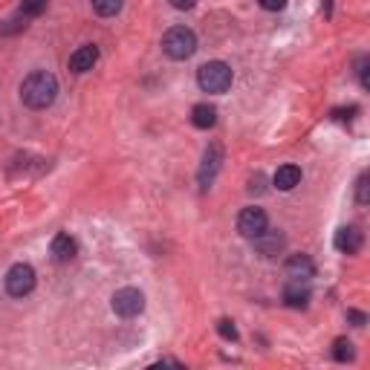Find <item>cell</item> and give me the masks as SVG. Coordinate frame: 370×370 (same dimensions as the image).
<instances>
[{"instance_id": "6da1fadb", "label": "cell", "mask_w": 370, "mask_h": 370, "mask_svg": "<svg viewBox=\"0 0 370 370\" xmlns=\"http://www.w3.org/2000/svg\"><path fill=\"white\" fill-rule=\"evenodd\" d=\"M55 98H58V79L53 76V72L35 70V72H29V76L23 79V84H20V102L27 105V107L46 110V107H53Z\"/></svg>"}, {"instance_id": "7a4b0ae2", "label": "cell", "mask_w": 370, "mask_h": 370, "mask_svg": "<svg viewBox=\"0 0 370 370\" xmlns=\"http://www.w3.org/2000/svg\"><path fill=\"white\" fill-rule=\"evenodd\" d=\"M162 53L171 61H188L197 53V35L188 27H171L162 35Z\"/></svg>"}, {"instance_id": "3957f363", "label": "cell", "mask_w": 370, "mask_h": 370, "mask_svg": "<svg viewBox=\"0 0 370 370\" xmlns=\"http://www.w3.org/2000/svg\"><path fill=\"white\" fill-rule=\"evenodd\" d=\"M234 81V72L226 61H209L197 70V84L203 93H226Z\"/></svg>"}, {"instance_id": "277c9868", "label": "cell", "mask_w": 370, "mask_h": 370, "mask_svg": "<svg viewBox=\"0 0 370 370\" xmlns=\"http://www.w3.org/2000/svg\"><path fill=\"white\" fill-rule=\"evenodd\" d=\"M4 284H6V292L12 298H27V295L35 289V269L29 263H15L6 272Z\"/></svg>"}, {"instance_id": "5b68a950", "label": "cell", "mask_w": 370, "mask_h": 370, "mask_svg": "<svg viewBox=\"0 0 370 370\" xmlns=\"http://www.w3.org/2000/svg\"><path fill=\"white\" fill-rule=\"evenodd\" d=\"M220 168H223V147H220L217 142H211L206 147V154H203L200 171H197V185H200V191H209L214 185Z\"/></svg>"}, {"instance_id": "8992f818", "label": "cell", "mask_w": 370, "mask_h": 370, "mask_svg": "<svg viewBox=\"0 0 370 370\" xmlns=\"http://www.w3.org/2000/svg\"><path fill=\"white\" fill-rule=\"evenodd\" d=\"M110 307L119 318H136L145 310V295L136 286H125L110 298Z\"/></svg>"}, {"instance_id": "52a82bcc", "label": "cell", "mask_w": 370, "mask_h": 370, "mask_svg": "<svg viewBox=\"0 0 370 370\" xmlns=\"http://www.w3.org/2000/svg\"><path fill=\"white\" fill-rule=\"evenodd\" d=\"M266 229H269V217H266V211H263V209L249 206V209H243V211L237 214V232H240L243 237L255 240V237H258V234H263Z\"/></svg>"}, {"instance_id": "ba28073f", "label": "cell", "mask_w": 370, "mask_h": 370, "mask_svg": "<svg viewBox=\"0 0 370 370\" xmlns=\"http://www.w3.org/2000/svg\"><path fill=\"white\" fill-rule=\"evenodd\" d=\"M362 232H359V226H341L338 232H336V237H333V246L341 252V255H356L359 249H362Z\"/></svg>"}, {"instance_id": "9c48e42d", "label": "cell", "mask_w": 370, "mask_h": 370, "mask_svg": "<svg viewBox=\"0 0 370 370\" xmlns=\"http://www.w3.org/2000/svg\"><path fill=\"white\" fill-rule=\"evenodd\" d=\"M286 278L289 281H310V278H315V263L307 255H289V260H286Z\"/></svg>"}, {"instance_id": "30bf717a", "label": "cell", "mask_w": 370, "mask_h": 370, "mask_svg": "<svg viewBox=\"0 0 370 370\" xmlns=\"http://www.w3.org/2000/svg\"><path fill=\"white\" fill-rule=\"evenodd\" d=\"M95 61H98V46L95 44H84V46H79L76 53L70 55V70L72 72H87V70L95 67Z\"/></svg>"}, {"instance_id": "8fae6325", "label": "cell", "mask_w": 370, "mask_h": 370, "mask_svg": "<svg viewBox=\"0 0 370 370\" xmlns=\"http://www.w3.org/2000/svg\"><path fill=\"white\" fill-rule=\"evenodd\" d=\"M49 252H53V258H55L58 263H67V260L76 258L79 246H76V240H72L67 232H58V234L53 237V246H49Z\"/></svg>"}, {"instance_id": "7c38bea8", "label": "cell", "mask_w": 370, "mask_h": 370, "mask_svg": "<svg viewBox=\"0 0 370 370\" xmlns=\"http://www.w3.org/2000/svg\"><path fill=\"white\" fill-rule=\"evenodd\" d=\"M284 301L295 310H304L310 304V281H289V286L284 292Z\"/></svg>"}, {"instance_id": "4fadbf2b", "label": "cell", "mask_w": 370, "mask_h": 370, "mask_svg": "<svg viewBox=\"0 0 370 370\" xmlns=\"http://www.w3.org/2000/svg\"><path fill=\"white\" fill-rule=\"evenodd\" d=\"M255 246H258V252L263 255V258H275L281 249H284V234L281 232H263V234H258L255 237Z\"/></svg>"}, {"instance_id": "5bb4252c", "label": "cell", "mask_w": 370, "mask_h": 370, "mask_svg": "<svg viewBox=\"0 0 370 370\" xmlns=\"http://www.w3.org/2000/svg\"><path fill=\"white\" fill-rule=\"evenodd\" d=\"M298 183H301V168L298 165H281L275 171V177H272V185L278 191H292Z\"/></svg>"}, {"instance_id": "9a60e30c", "label": "cell", "mask_w": 370, "mask_h": 370, "mask_svg": "<svg viewBox=\"0 0 370 370\" xmlns=\"http://www.w3.org/2000/svg\"><path fill=\"white\" fill-rule=\"evenodd\" d=\"M191 125L197 131L214 128L217 125V107H211V105H194V110H191Z\"/></svg>"}, {"instance_id": "2e32d148", "label": "cell", "mask_w": 370, "mask_h": 370, "mask_svg": "<svg viewBox=\"0 0 370 370\" xmlns=\"http://www.w3.org/2000/svg\"><path fill=\"white\" fill-rule=\"evenodd\" d=\"M121 6H125V0H93L95 15H102V18H113V15H119Z\"/></svg>"}, {"instance_id": "e0dca14e", "label": "cell", "mask_w": 370, "mask_h": 370, "mask_svg": "<svg viewBox=\"0 0 370 370\" xmlns=\"http://www.w3.org/2000/svg\"><path fill=\"white\" fill-rule=\"evenodd\" d=\"M353 356H356V350H353V344L348 338H336L333 341V359L336 362H353Z\"/></svg>"}, {"instance_id": "ac0fdd59", "label": "cell", "mask_w": 370, "mask_h": 370, "mask_svg": "<svg viewBox=\"0 0 370 370\" xmlns=\"http://www.w3.org/2000/svg\"><path fill=\"white\" fill-rule=\"evenodd\" d=\"M370 174L364 171V174H359V180H356V203L359 206H367L370 203Z\"/></svg>"}, {"instance_id": "d6986e66", "label": "cell", "mask_w": 370, "mask_h": 370, "mask_svg": "<svg viewBox=\"0 0 370 370\" xmlns=\"http://www.w3.org/2000/svg\"><path fill=\"white\" fill-rule=\"evenodd\" d=\"M46 9V0H20V15L23 18H38Z\"/></svg>"}, {"instance_id": "ffe728a7", "label": "cell", "mask_w": 370, "mask_h": 370, "mask_svg": "<svg viewBox=\"0 0 370 370\" xmlns=\"http://www.w3.org/2000/svg\"><path fill=\"white\" fill-rule=\"evenodd\" d=\"M217 333L223 336L226 341H237V327H234V322H229V318H220V322H217Z\"/></svg>"}, {"instance_id": "44dd1931", "label": "cell", "mask_w": 370, "mask_h": 370, "mask_svg": "<svg viewBox=\"0 0 370 370\" xmlns=\"http://www.w3.org/2000/svg\"><path fill=\"white\" fill-rule=\"evenodd\" d=\"M20 29H27V18H12V20H6L4 27H0V35H15V32H20Z\"/></svg>"}, {"instance_id": "7402d4cb", "label": "cell", "mask_w": 370, "mask_h": 370, "mask_svg": "<svg viewBox=\"0 0 370 370\" xmlns=\"http://www.w3.org/2000/svg\"><path fill=\"white\" fill-rule=\"evenodd\" d=\"M367 70H370V61H367V58H359V70H356V72H359V81H362L364 90H370V76H367Z\"/></svg>"}, {"instance_id": "603a6c76", "label": "cell", "mask_w": 370, "mask_h": 370, "mask_svg": "<svg viewBox=\"0 0 370 370\" xmlns=\"http://www.w3.org/2000/svg\"><path fill=\"white\" fill-rule=\"evenodd\" d=\"M249 191H252V194H263V191H266V177H263V174H255L252 183H249Z\"/></svg>"}, {"instance_id": "cb8c5ba5", "label": "cell", "mask_w": 370, "mask_h": 370, "mask_svg": "<svg viewBox=\"0 0 370 370\" xmlns=\"http://www.w3.org/2000/svg\"><path fill=\"white\" fill-rule=\"evenodd\" d=\"M258 4L266 9V12H281L286 6V0H258Z\"/></svg>"}, {"instance_id": "d4e9b609", "label": "cell", "mask_w": 370, "mask_h": 370, "mask_svg": "<svg viewBox=\"0 0 370 370\" xmlns=\"http://www.w3.org/2000/svg\"><path fill=\"white\" fill-rule=\"evenodd\" d=\"M348 318H350V322H353L356 327H364V324H367V315L359 312V310H348Z\"/></svg>"}, {"instance_id": "484cf974", "label": "cell", "mask_w": 370, "mask_h": 370, "mask_svg": "<svg viewBox=\"0 0 370 370\" xmlns=\"http://www.w3.org/2000/svg\"><path fill=\"white\" fill-rule=\"evenodd\" d=\"M171 6L180 9V12H188V9H194V6H197V0H171Z\"/></svg>"}]
</instances>
